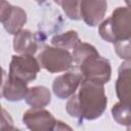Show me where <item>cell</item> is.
I'll list each match as a JSON object with an SVG mask.
<instances>
[{"instance_id":"cell-15","label":"cell","mask_w":131,"mask_h":131,"mask_svg":"<svg viewBox=\"0 0 131 131\" xmlns=\"http://www.w3.org/2000/svg\"><path fill=\"white\" fill-rule=\"evenodd\" d=\"M113 119L122 126H131V104L123 101L115 103L112 107Z\"/></svg>"},{"instance_id":"cell-17","label":"cell","mask_w":131,"mask_h":131,"mask_svg":"<svg viewBox=\"0 0 131 131\" xmlns=\"http://www.w3.org/2000/svg\"><path fill=\"white\" fill-rule=\"evenodd\" d=\"M54 2L61 6L66 15L73 20H79L82 18L80 5L81 0H54Z\"/></svg>"},{"instance_id":"cell-18","label":"cell","mask_w":131,"mask_h":131,"mask_svg":"<svg viewBox=\"0 0 131 131\" xmlns=\"http://www.w3.org/2000/svg\"><path fill=\"white\" fill-rule=\"evenodd\" d=\"M117 55L124 60H131V37L120 40L114 44Z\"/></svg>"},{"instance_id":"cell-1","label":"cell","mask_w":131,"mask_h":131,"mask_svg":"<svg viewBox=\"0 0 131 131\" xmlns=\"http://www.w3.org/2000/svg\"><path fill=\"white\" fill-rule=\"evenodd\" d=\"M106 104L107 97L103 84L83 79L79 92L69 98L66 111L81 125L84 119L91 121L99 118L104 113Z\"/></svg>"},{"instance_id":"cell-12","label":"cell","mask_w":131,"mask_h":131,"mask_svg":"<svg viewBox=\"0 0 131 131\" xmlns=\"http://www.w3.org/2000/svg\"><path fill=\"white\" fill-rule=\"evenodd\" d=\"M41 38L38 35H34L29 30H20L14 35L13 38V50L18 54H31L34 55L39 47Z\"/></svg>"},{"instance_id":"cell-6","label":"cell","mask_w":131,"mask_h":131,"mask_svg":"<svg viewBox=\"0 0 131 131\" xmlns=\"http://www.w3.org/2000/svg\"><path fill=\"white\" fill-rule=\"evenodd\" d=\"M0 20L5 31L10 35H15L23 30L28 20L26 11L19 6H13L6 0H1Z\"/></svg>"},{"instance_id":"cell-20","label":"cell","mask_w":131,"mask_h":131,"mask_svg":"<svg viewBox=\"0 0 131 131\" xmlns=\"http://www.w3.org/2000/svg\"><path fill=\"white\" fill-rule=\"evenodd\" d=\"M124 1H125V3L127 4V6L131 9V0H124Z\"/></svg>"},{"instance_id":"cell-4","label":"cell","mask_w":131,"mask_h":131,"mask_svg":"<svg viewBox=\"0 0 131 131\" xmlns=\"http://www.w3.org/2000/svg\"><path fill=\"white\" fill-rule=\"evenodd\" d=\"M80 73L85 80H90L99 84H105L111 80L112 67L108 59L99 55L86 58L79 64Z\"/></svg>"},{"instance_id":"cell-7","label":"cell","mask_w":131,"mask_h":131,"mask_svg":"<svg viewBox=\"0 0 131 131\" xmlns=\"http://www.w3.org/2000/svg\"><path fill=\"white\" fill-rule=\"evenodd\" d=\"M23 123L33 131H51L55 130L57 120L43 107H32L25 112Z\"/></svg>"},{"instance_id":"cell-8","label":"cell","mask_w":131,"mask_h":131,"mask_svg":"<svg viewBox=\"0 0 131 131\" xmlns=\"http://www.w3.org/2000/svg\"><path fill=\"white\" fill-rule=\"evenodd\" d=\"M83 79L82 74L76 72H69L57 76L52 83L53 93L59 99H67L76 93Z\"/></svg>"},{"instance_id":"cell-5","label":"cell","mask_w":131,"mask_h":131,"mask_svg":"<svg viewBox=\"0 0 131 131\" xmlns=\"http://www.w3.org/2000/svg\"><path fill=\"white\" fill-rule=\"evenodd\" d=\"M41 66L38 58L31 54L12 55L9 63L8 75L18 78L28 83L35 80L37 74L40 72Z\"/></svg>"},{"instance_id":"cell-14","label":"cell","mask_w":131,"mask_h":131,"mask_svg":"<svg viewBox=\"0 0 131 131\" xmlns=\"http://www.w3.org/2000/svg\"><path fill=\"white\" fill-rule=\"evenodd\" d=\"M79 35L76 31L70 30L62 34H57L51 39V44L56 47H60L63 49H74L78 43H80Z\"/></svg>"},{"instance_id":"cell-13","label":"cell","mask_w":131,"mask_h":131,"mask_svg":"<svg viewBox=\"0 0 131 131\" xmlns=\"http://www.w3.org/2000/svg\"><path fill=\"white\" fill-rule=\"evenodd\" d=\"M26 102L31 107H44L51 101V93L45 86H34L29 88Z\"/></svg>"},{"instance_id":"cell-10","label":"cell","mask_w":131,"mask_h":131,"mask_svg":"<svg viewBox=\"0 0 131 131\" xmlns=\"http://www.w3.org/2000/svg\"><path fill=\"white\" fill-rule=\"evenodd\" d=\"M28 82L4 74L2 83V96L8 101H20L28 94Z\"/></svg>"},{"instance_id":"cell-11","label":"cell","mask_w":131,"mask_h":131,"mask_svg":"<svg viewBox=\"0 0 131 131\" xmlns=\"http://www.w3.org/2000/svg\"><path fill=\"white\" fill-rule=\"evenodd\" d=\"M116 94L120 101L131 104V60H125L119 67Z\"/></svg>"},{"instance_id":"cell-16","label":"cell","mask_w":131,"mask_h":131,"mask_svg":"<svg viewBox=\"0 0 131 131\" xmlns=\"http://www.w3.org/2000/svg\"><path fill=\"white\" fill-rule=\"evenodd\" d=\"M72 55H73L74 62L77 66H79L86 58L94 56V55H99V52L97 51V49L93 45L86 43V42H80L73 49Z\"/></svg>"},{"instance_id":"cell-9","label":"cell","mask_w":131,"mask_h":131,"mask_svg":"<svg viewBox=\"0 0 131 131\" xmlns=\"http://www.w3.org/2000/svg\"><path fill=\"white\" fill-rule=\"evenodd\" d=\"M107 10L106 0H81V16L88 27L98 26Z\"/></svg>"},{"instance_id":"cell-2","label":"cell","mask_w":131,"mask_h":131,"mask_svg":"<svg viewBox=\"0 0 131 131\" xmlns=\"http://www.w3.org/2000/svg\"><path fill=\"white\" fill-rule=\"evenodd\" d=\"M100 37L110 43H116L131 37V9L129 7H117L112 15L102 20L98 27Z\"/></svg>"},{"instance_id":"cell-3","label":"cell","mask_w":131,"mask_h":131,"mask_svg":"<svg viewBox=\"0 0 131 131\" xmlns=\"http://www.w3.org/2000/svg\"><path fill=\"white\" fill-rule=\"evenodd\" d=\"M38 60L41 68L49 73H61L70 70L73 67V55L69 50L56 47L45 46L38 55Z\"/></svg>"},{"instance_id":"cell-19","label":"cell","mask_w":131,"mask_h":131,"mask_svg":"<svg viewBox=\"0 0 131 131\" xmlns=\"http://www.w3.org/2000/svg\"><path fill=\"white\" fill-rule=\"evenodd\" d=\"M60 129H69L71 130V127L64 125L61 121H57V124H56V127H55V130H60Z\"/></svg>"},{"instance_id":"cell-21","label":"cell","mask_w":131,"mask_h":131,"mask_svg":"<svg viewBox=\"0 0 131 131\" xmlns=\"http://www.w3.org/2000/svg\"><path fill=\"white\" fill-rule=\"evenodd\" d=\"M37 3H39V4H42V3H44L46 0H35Z\"/></svg>"}]
</instances>
